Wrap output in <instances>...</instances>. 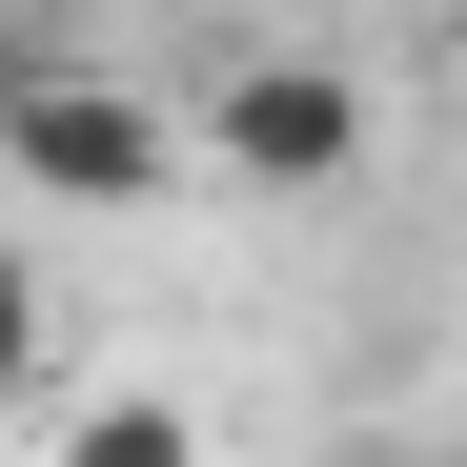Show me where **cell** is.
<instances>
[{
    "instance_id": "obj_1",
    "label": "cell",
    "mask_w": 467,
    "mask_h": 467,
    "mask_svg": "<svg viewBox=\"0 0 467 467\" xmlns=\"http://www.w3.org/2000/svg\"><path fill=\"white\" fill-rule=\"evenodd\" d=\"M0 163L41 203H163L183 183V122L142 82H82V61H0Z\"/></svg>"
},
{
    "instance_id": "obj_2",
    "label": "cell",
    "mask_w": 467,
    "mask_h": 467,
    "mask_svg": "<svg viewBox=\"0 0 467 467\" xmlns=\"http://www.w3.org/2000/svg\"><path fill=\"white\" fill-rule=\"evenodd\" d=\"M183 163L265 183V203H326V183H366V82L346 61H223L183 102Z\"/></svg>"
},
{
    "instance_id": "obj_3",
    "label": "cell",
    "mask_w": 467,
    "mask_h": 467,
    "mask_svg": "<svg viewBox=\"0 0 467 467\" xmlns=\"http://www.w3.org/2000/svg\"><path fill=\"white\" fill-rule=\"evenodd\" d=\"M61 467H203V407H163V386H102V407L61 427Z\"/></svg>"
},
{
    "instance_id": "obj_4",
    "label": "cell",
    "mask_w": 467,
    "mask_h": 467,
    "mask_svg": "<svg viewBox=\"0 0 467 467\" xmlns=\"http://www.w3.org/2000/svg\"><path fill=\"white\" fill-rule=\"evenodd\" d=\"M21 386H41V265L0 244V407H21Z\"/></svg>"
}]
</instances>
